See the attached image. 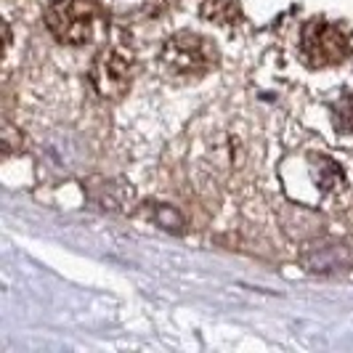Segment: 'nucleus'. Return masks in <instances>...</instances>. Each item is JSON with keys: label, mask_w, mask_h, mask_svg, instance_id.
<instances>
[{"label": "nucleus", "mask_w": 353, "mask_h": 353, "mask_svg": "<svg viewBox=\"0 0 353 353\" xmlns=\"http://www.w3.org/2000/svg\"><path fill=\"white\" fill-rule=\"evenodd\" d=\"M46 27L64 46H85L104 27V11L93 0H53Z\"/></svg>", "instance_id": "f257e3e1"}, {"label": "nucleus", "mask_w": 353, "mask_h": 353, "mask_svg": "<svg viewBox=\"0 0 353 353\" xmlns=\"http://www.w3.org/2000/svg\"><path fill=\"white\" fill-rule=\"evenodd\" d=\"M130 77H133V67H130V56H125L117 48H106L93 59L90 67V83L99 96L104 99H123L130 90Z\"/></svg>", "instance_id": "20e7f679"}, {"label": "nucleus", "mask_w": 353, "mask_h": 353, "mask_svg": "<svg viewBox=\"0 0 353 353\" xmlns=\"http://www.w3.org/2000/svg\"><path fill=\"white\" fill-rule=\"evenodd\" d=\"M202 14L210 21H231V19H236V6H234V0H205Z\"/></svg>", "instance_id": "39448f33"}, {"label": "nucleus", "mask_w": 353, "mask_h": 353, "mask_svg": "<svg viewBox=\"0 0 353 353\" xmlns=\"http://www.w3.org/2000/svg\"><path fill=\"white\" fill-rule=\"evenodd\" d=\"M303 56L311 67H330L348 56V35L330 21H311L301 37Z\"/></svg>", "instance_id": "7ed1b4c3"}, {"label": "nucleus", "mask_w": 353, "mask_h": 353, "mask_svg": "<svg viewBox=\"0 0 353 353\" xmlns=\"http://www.w3.org/2000/svg\"><path fill=\"white\" fill-rule=\"evenodd\" d=\"M159 61L168 74L196 80V77H205L215 67L218 51L208 37L196 35V32H181L165 43Z\"/></svg>", "instance_id": "f03ea898"}]
</instances>
